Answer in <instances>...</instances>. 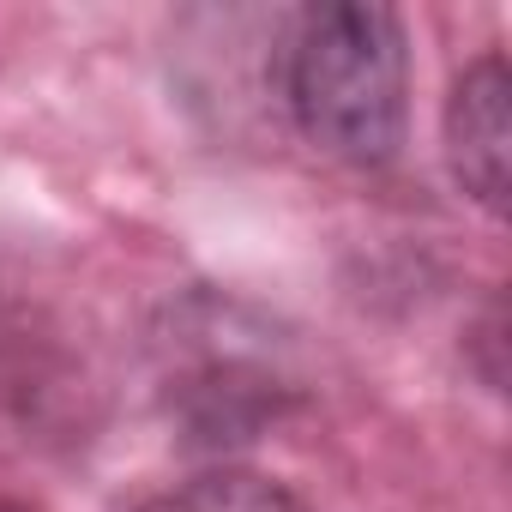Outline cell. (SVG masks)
<instances>
[{"mask_svg":"<svg viewBox=\"0 0 512 512\" xmlns=\"http://www.w3.org/2000/svg\"><path fill=\"white\" fill-rule=\"evenodd\" d=\"M446 157H452L458 187L482 211L500 217L506 193H512V79H506L500 55H482L452 85V103H446Z\"/></svg>","mask_w":512,"mask_h":512,"instance_id":"2","label":"cell"},{"mask_svg":"<svg viewBox=\"0 0 512 512\" xmlns=\"http://www.w3.org/2000/svg\"><path fill=\"white\" fill-rule=\"evenodd\" d=\"M139 512H308L284 482L253 476V470H205L157 500H145Z\"/></svg>","mask_w":512,"mask_h":512,"instance_id":"3","label":"cell"},{"mask_svg":"<svg viewBox=\"0 0 512 512\" xmlns=\"http://www.w3.org/2000/svg\"><path fill=\"white\" fill-rule=\"evenodd\" d=\"M0 512H25V506H13V500H0Z\"/></svg>","mask_w":512,"mask_h":512,"instance_id":"4","label":"cell"},{"mask_svg":"<svg viewBox=\"0 0 512 512\" xmlns=\"http://www.w3.org/2000/svg\"><path fill=\"white\" fill-rule=\"evenodd\" d=\"M278 85L302 139L326 157L356 169L398 157L410 115V49L392 7L332 0L296 13L278 49Z\"/></svg>","mask_w":512,"mask_h":512,"instance_id":"1","label":"cell"}]
</instances>
